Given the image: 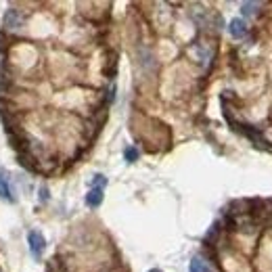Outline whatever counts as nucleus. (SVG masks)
<instances>
[{
	"label": "nucleus",
	"mask_w": 272,
	"mask_h": 272,
	"mask_svg": "<svg viewBox=\"0 0 272 272\" xmlns=\"http://www.w3.org/2000/svg\"><path fill=\"white\" fill-rule=\"evenodd\" d=\"M27 243H30V251H32V255L36 257V260H40V255L44 253V247H46V239L42 237L38 231H32L30 235H27Z\"/></svg>",
	"instance_id": "nucleus-1"
},
{
	"label": "nucleus",
	"mask_w": 272,
	"mask_h": 272,
	"mask_svg": "<svg viewBox=\"0 0 272 272\" xmlns=\"http://www.w3.org/2000/svg\"><path fill=\"white\" fill-rule=\"evenodd\" d=\"M21 23H23V17H21V13L17 9H9L5 13V27L9 32H17L21 27Z\"/></svg>",
	"instance_id": "nucleus-2"
},
{
	"label": "nucleus",
	"mask_w": 272,
	"mask_h": 272,
	"mask_svg": "<svg viewBox=\"0 0 272 272\" xmlns=\"http://www.w3.org/2000/svg\"><path fill=\"white\" fill-rule=\"evenodd\" d=\"M0 197L5 199V201H15V197H13V191H11V178H9V172L0 168Z\"/></svg>",
	"instance_id": "nucleus-3"
},
{
	"label": "nucleus",
	"mask_w": 272,
	"mask_h": 272,
	"mask_svg": "<svg viewBox=\"0 0 272 272\" xmlns=\"http://www.w3.org/2000/svg\"><path fill=\"white\" fill-rule=\"evenodd\" d=\"M228 32H231V36L237 38V40L245 38L247 36V23L243 19H233L231 23H228Z\"/></svg>",
	"instance_id": "nucleus-4"
},
{
	"label": "nucleus",
	"mask_w": 272,
	"mask_h": 272,
	"mask_svg": "<svg viewBox=\"0 0 272 272\" xmlns=\"http://www.w3.org/2000/svg\"><path fill=\"white\" fill-rule=\"evenodd\" d=\"M193 55L197 57V61L201 63V65H207V63H209V59H211V50H209L205 44H201V42L193 46Z\"/></svg>",
	"instance_id": "nucleus-5"
},
{
	"label": "nucleus",
	"mask_w": 272,
	"mask_h": 272,
	"mask_svg": "<svg viewBox=\"0 0 272 272\" xmlns=\"http://www.w3.org/2000/svg\"><path fill=\"white\" fill-rule=\"evenodd\" d=\"M189 272H211V266L203 260L201 255H195L189 264Z\"/></svg>",
	"instance_id": "nucleus-6"
},
{
	"label": "nucleus",
	"mask_w": 272,
	"mask_h": 272,
	"mask_svg": "<svg viewBox=\"0 0 272 272\" xmlns=\"http://www.w3.org/2000/svg\"><path fill=\"white\" fill-rule=\"evenodd\" d=\"M86 203H88L90 207H98V205H101L103 203V189L92 187L88 191V195H86Z\"/></svg>",
	"instance_id": "nucleus-7"
},
{
	"label": "nucleus",
	"mask_w": 272,
	"mask_h": 272,
	"mask_svg": "<svg viewBox=\"0 0 272 272\" xmlns=\"http://www.w3.org/2000/svg\"><path fill=\"white\" fill-rule=\"evenodd\" d=\"M257 9H262L260 3H243V5H241V13H243L245 17H255V15H257Z\"/></svg>",
	"instance_id": "nucleus-8"
},
{
	"label": "nucleus",
	"mask_w": 272,
	"mask_h": 272,
	"mask_svg": "<svg viewBox=\"0 0 272 272\" xmlns=\"http://www.w3.org/2000/svg\"><path fill=\"white\" fill-rule=\"evenodd\" d=\"M105 184H107V178H105L103 174H96V176H94L92 187H96V189H105Z\"/></svg>",
	"instance_id": "nucleus-9"
},
{
	"label": "nucleus",
	"mask_w": 272,
	"mask_h": 272,
	"mask_svg": "<svg viewBox=\"0 0 272 272\" xmlns=\"http://www.w3.org/2000/svg\"><path fill=\"white\" fill-rule=\"evenodd\" d=\"M124 157L128 161H136V157H138V151L134 149V147H128L126 151H124Z\"/></svg>",
	"instance_id": "nucleus-10"
},
{
	"label": "nucleus",
	"mask_w": 272,
	"mask_h": 272,
	"mask_svg": "<svg viewBox=\"0 0 272 272\" xmlns=\"http://www.w3.org/2000/svg\"><path fill=\"white\" fill-rule=\"evenodd\" d=\"M40 193H42V201H46V199H48V191H46L44 187H42V189H40Z\"/></svg>",
	"instance_id": "nucleus-11"
},
{
	"label": "nucleus",
	"mask_w": 272,
	"mask_h": 272,
	"mask_svg": "<svg viewBox=\"0 0 272 272\" xmlns=\"http://www.w3.org/2000/svg\"><path fill=\"white\" fill-rule=\"evenodd\" d=\"M149 272H161V270H157V268H153V270H149Z\"/></svg>",
	"instance_id": "nucleus-12"
}]
</instances>
